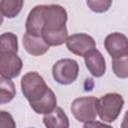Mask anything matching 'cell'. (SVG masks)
<instances>
[{"label":"cell","mask_w":128,"mask_h":128,"mask_svg":"<svg viewBox=\"0 0 128 128\" xmlns=\"http://www.w3.org/2000/svg\"><path fill=\"white\" fill-rule=\"evenodd\" d=\"M79 73L78 63L69 58L57 61L52 67V75L56 82L62 85L73 83Z\"/></svg>","instance_id":"5b68a950"},{"label":"cell","mask_w":128,"mask_h":128,"mask_svg":"<svg viewBox=\"0 0 128 128\" xmlns=\"http://www.w3.org/2000/svg\"><path fill=\"white\" fill-rule=\"evenodd\" d=\"M85 65L94 77H101L106 72V62L99 50L93 48L84 55Z\"/></svg>","instance_id":"9c48e42d"},{"label":"cell","mask_w":128,"mask_h":128,"mask_svg":"<svg viewBox=\"0 0 128 128\" xmlns=\"http://www.w3.org/2000/svg\"><path fill=\"white\" fill-rule=\"evenodd\" d=\"M66 45L70 52L78 56H84L89 50L96 48L95 40L85 33H77L67 37Z\"/></svg>","instance_id":"8992f818"},{"label":"cell","mask_w":128,"mask_h":128,"mask_svg":"<svg viewBox=\"0 0 128 128\" xmlns=\"http://www.w3.org/2000/svg\"><path fill=\"white\" fill-rule=\"evenodd\" d=\"M30 106L38 114H47L54 110V108L57 106V99L54 92L49 88L42 98L36 102L30 103Z\"/></svg>","instance_id":"4fadbf2b"},{"label":"cell","mask_w":128,"mask_h":128,"mask_svg":"<svg viewBox=\"0 0 128 128\" xmlns=\"http://www.w3.org/2000/svg\"><path fill=\"white\" fill-rule=\"evenodd\" d=\"M67 12L60 5H44L43 28L41 36L49 46H59L66 42Z\"/></svg>","instance_id":"6da1fadb"},{"label":"cell","mask_w":128,"mask_h":128,"mask_svg":"<svg viewBox=\"0 0 128 128\" xmlns=\"http://www.w3.org/2000/svg\"><path fill=\"white\" fill-rule=\"evenodd\" d=\"M43 11L44 5H37L29 12L26 20V33L41 36L43 28Z\"/></svg>","instance_id":"30bf717a"},{"label":"cell","mask_w":128,"mask_h":128,"mask_svg":"<svg viewBox=\"0 0 128 128\" xmlns=\"http://www.w3.org/2000/svg\"><path fill=\"white\" fill-rule=\"evenodd\" d=\"M49 87L45 83L42 76L37 72H28L21 79V90L29 103H33L42 98Z\"/></svg>","instance_id":"3957f363"},{"label":"cell","mask_w":128,"mask_h":128,"mask_svg":"<svg viewBox=\"0 0 128 128\" xmlns=\"http://www.w3.org/2000/svg\"><path fill=\"white\" fill-rule=\"evenodd\" d=\"M44 125L48 128H68L69 120L62 108L55 107L50 113L44 114L43 117Z\"/></svg>","instance_id":"7c38bea8"},{"label":"cell","mask_w":128,"mask_h":128,"mask_svg":"<svg viewBox=\"0 0 128 128\" xmlns=\"http://www.w3.org/2000/svg\"><path fill=\"white\" fill-rule=\"evenodd\" d=\"M112 69L115 75L119 78L128 77V56L112 58Z\"/></svg>","instance_id":"e0dca14e"},{"label":"cell","mask_w":128,"mask_h":128,"mask_svg":"<svg viewBox=\"0 0 128 128\" xmlns=\"http://www.w3.org/2000/svg\"><path fill=\"white\" fill-rule=\"evenodd\" d=\"M98 99L92 96L76 98L71 104V112L76 120L87 123L96 119Z\"/></svg>","instance_id":"277c9868"},{"label":"cell","mask_w":128,"mask_h":128,"mask_svg":"<svg viewBox=\"0 0 128 128\" xmlns=\"http://www.w3.org/2000/svg\"><path fill=\"white\" fill-rule=\"evenodd\" d=\"M18 52V39L13 33L6 32L0 35V53Z\"/></svg>","instance_id":"2e32d148"},{"label":"cell","mask_w":128,"mask_h":128,"mask_svg":"<svg viewBox=\"0 0 128 128\" xmlns=\"http://www.w3.org/2000/svg\"><path fill=\"white\" fill-rule=\"evenodd\" d=\"M124 105L123 97L118 93H107L98 99L97 114L103 122L111 123L117 119Z\"/></svg>","instance_id":"7a4b0ae2"},{"label":"cell","mask_w":128,"mask_h":128,"mask_svg":"<svg viewBox=\"0 0 128 128\" xmlns=\"http://www.w3.org/2000/svg\"><path fill=\"white\" fill-rule=\"evenodd\" d=\"M23 46L25 50L33 56H40L45 54L50 47L44 41L42 36H34L28 33H25L23 36Z\"/></svg>","instance_id":"8fae6325"},{"label":"cell","mask_w":128,"mask_h":128,"mask_svg":"<svg viewBox=\"0 0 128 128\" xmlns=\"http://www.w3.org/2000/svg\"><path fill=\"white\" fill-rule=\"evenodd\" d=\"M3 17H4V15L2 14V12H1V10H0V26H1V24L3 23Z\"/></svg>","instance_id":"44dd1931"},{"label":"cell","mask_w":128,"mask_h":128,"mask_svg":"<svg viewBox=\"0 0 128 128\" xmlns=\"http://www.w3.org/2000/svg\"><path fill=\"white\" fill-rule=\"evenodd\" d=\"M21 58L14 52L0 53V75L7 78L17 77L22 69Z\"/></svg>","instance_id":"52a82bcc"},{"label":"cell","mask_w":128,"mask_h":128,"mask_svg":"<svg viewBox=\"0 0 128 128\" xmlns=\"http://www.w3.org/2000/svg\"><path fill=\"white\" fill-rule=\"evenodd\" d=\"M16 95V88L12 80L7 77H0V105L10 102Z\"/></svg>","instance_id":"5bb4252c"},{"label":"cell","mask_w":128,"mask_h":128,"mask_svg":"<svg viewBox=\"0 0 128 128\" xmlns=\"http://www.w3.org/2000/svg\"><path fill=\"white\" fill-rule=\"evenodd\" d=\"M104 46L112 58L128 56V39L122 33H111L104 40Z\"/></svg>","instance_id":"ba28073f"},{"label":"cell","mask_w":128,"mask_h":128,"mask_svg":"<svg viewBox=\"0 0 128 128\" xmlns=\"http://www.w3.org/2000/svg\"><path fill=\"white\" fill-rule=\"evenodd\" d=\"M23 3L24 0H1L0 10L5 17L14 18L20 13Z\"/></svg>","instance_id":"9a60e30c"},{"label":"cell","mask_w":128,"mask_h":128,"mask_svg":"<svg viewBox=\"0 0 128 128\" xmlns=\"http://www.w3.org/2000/svg\"><path fill=\"white\" fill-rule=\"evenodd\" d=\"M94 126H104V127H110L109 125H106L105 123H98V122H95V120L93 121H90V122H87V123H84V127H94Z\"/></svg>","instance_id":"ffe728a7"},{"label":"cell","mask_w":128,"mask_h":128,"mask_svg":"<svg viewBox=\"0 0 128 128\" xmlns=\"http://www.w3.org/2000/svg\"><path fill=\"white\" fill-rule=\"evenodd\" d=\"M112 4V0H87L88 7L96 12V13H103L106 12Z\"/></svg>","instance_id":"ac0fdd59"},{"label":"cell","mask_w":128,"mask_h":128,"mask_svg":"<svg viewBox=\"0 0 128 128\" xmlns=\"http://www.w3.org/2000/svg\"><path fill=\"white\" fill-rule=\"evenodd\" d=\"M16 126L13 117L6 111H0V128H14Z\"/></svg>","instance_id":"d6986e66"}]
</instances>
